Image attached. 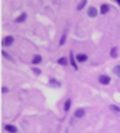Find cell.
<instances>
[{"mask_svg": "<svg viewBox=\"0 0 120 133\" xmlns=\"http://www.w3.org/2000/svg\"><path fill=\"white\" fill-rule=\"evenodd\" d=\"M87 15L90 18H96L98 16V10L94 6L89 7L87 10Z\"/></svg>", "mask_w": 120, "mask_h": 133, "instance_id": "1", "label": "cell"}, {"mask_svg": "<svg viewBox=\"0 0 120 133\" xmlns=\"http://www.w3.org/2000/svg\"><path fill=\"white\" fill-rule=\"evenodd\" d=\"M98 81H99L100 83H101L103 85H108L110 83L111 78L110 76H107V75H101V76H100Z\"/></svg>", "mask_w": 120, "mask_h": 133, "instance_id": "2", "label": "cell"}, {"mask_svg": "<svg viewBox=\"0 0 120 133\" xmlns=\"http://www.w3.org/2000/svg\"><path fill=\"white\" fill-rule=\"evenodd\" d=\"M14 41V37L12 36H7V37H5L4 41H3V45H4L5 46H9L13 44Z\"/></svg>", "mask_w": 120, "mask_h": 133, "instance_id": "3", "label": "cell"}, {"mask_svg": "<svg viewBox=\"0 0 120 133\" xmlns=\"http://www.w3.org/2000/svg\"><path fill=\"white\" fill-rule=\"evenodd\" d=\"M76 59L79 62H84L88 60V56L86 54L79 53L78 55H77Z\"/></svg>", "mask_w": 120, "mask_h": 133, "instance_id": "4", "label": "cell"}, {"mask_svg": "<svg viewBox=\"0 0 120 133\" xmlns=\"http://www.w3.org/2000/svg\"><path fill=\"white\" fill-rule=\"evenodd\" d=\"M70 63H71L72 66L74 67L75 70H77L78 69V66L77 65L76 62L74 60V55H73L72 51H70Z\"/></svg>", "mask_w": 120, "mask_h": 133, "instance_id": "5", "label": "cell"}, {"mask_svg": "<svg viewBox=\"0 0 120 133\" xmlns=\"http://www.w3.org/2000/svg\"><path fill=\"white\" fill-rule=\"evenodd\" d=\"M4 128L7 132H9V133L17 132V128L16 126L13 125H6Z\"/></svg>", "mask_w": 120, "mask_h": 133, "instance_id": "6", "label": "cell"}, {"mask_svg": "<svg viewBox=\"0 0 120 133\" xmlns=\"http://www.w3.org/2000/svg\"><path fill=\"white\" fill-rule=\"evenodd\" d=\"M27 17H28V15L26 13H23L20 15V16H18L16 19V22L18 23H24L26 20L27 19Z\"/></svg>", "mask_w": 120, "mask_h": 133, "instance_id": "7", "label": "cell"}, {"mask_svg": "<svg viewBox=\"0 0 120 133\" xmlns=\"http://www.w3.org/2000/svg\"><path fill=\"white\" fill-rule=\"evenodd\" d=\"M49 84H50V85L52 86L53 88H58L61 86V83L54 78H51V79L49 80Z\"/></svg>", "mask_w": 120, "mask_h": 133, "instance_id": "8", "label": "cell"}, {"mask_svg": "<svg viewBox=\"0 0 120 133\" xmlns=\"http://www.w3.org/2000/svg\"><path fill=\"white\" fill-rule=\"evenodd\" d=\"M74 116L76 118H81L85 115V111L82 109H77L75 111H74Z\"/></svg>", "mask_w": 120, "mask_h": 133, "instance_id": "9", "label": "cell"}, {"mask_svg": "<svg viewBox=\"0 0 120 133\" xmlns=\"http://www.w3.org/2000/svg\"><path fill=\"white\" fill-rule=\"evenodd\" d=\"M109 10H110V9H109L108 6L105 4H104L101 5V6H100V14L102 15H104V14H107L109 11Z\"/></svg>", "mask_w": 120, "mask_h": 133, "instance_id": "10", "label": "cell"}, {"mask_svg": "<svg viewBox=\"0 0 120 133\" xmlns=\"http://www.w3.org/2000/svg\"><path fill=\"white\" fill-rule=\"evenodd\" d=\"M42 57L41 55H36L35 57H34V58L33 59L32 62H33V64H39V63H40V62H42Z\"/></svg>", "mask_w": 120, "mask_h": 133, "instance_id": "11", "label": "cell"}, {"mask_svg": "<svg viewBox=\"0 0 120 133\" xmlns=\"http://www.w3.org/2000/svg\"><path fill=\"white\" fill-rule=\"evenodd\" d=\"M110 56L112 58H117L118 57V53H117V47H113L112 48L110 51Z\"/></svg>", "mask_w": 120, "mask_h": 133, "instance_id": "12", "label": "cell"}, {"mask_svg": "<svg viewBox=\"0 0 120 133\" xmlns=\"http://www.w3.org/2000/svg\"><path fill=\"white\" fill-rule=\"evenodd\" d=\"M86 3H87V1H86V0H82V1H81L79 3L78 5H77V9L78 10V11H81V10H82L86 6Z\"/></svg>", "mask_w": 120, "mask_h": 133, "instance_id": "13", "label": "cell"}, {"mask_svg": "<svg viewBox=\"0 0 120 133\" xmlns=\"http://www.w3.org/2000/svg\"><path fill=\"white\" fill-rule=\"evenodd\" d=\"M60 65H63V66H66L67 64V58L65 57H60V59L58 60V62H57Z\"/></svg>", "mask_w": 120, "mask_h": 133, "instance_id": "14", "label": "cell"}, {"mask_svg": "<svg viewBox=\"0 0 120 133\" xmlns=\"http://www.w3.org/2000/svg\"><path fill=\"white\" fill-rule=\"evenodd\" d=\"M70 107H71V99H67V100L65 101V105H64V109H65V111H69Z\"/></svg>", "mask_w": 120, "mask_h": 133, "instance_id": "15", "label": "cell"}, {"mask_svg": "<svg viewBox=\"0 0 120 133\" xmlns=\"http://www.w3.org/2000/svg\"><path fill=\"white\" fill-rule=\"evenodd\" d=\"M109 109L111 111H115V112H120V107L115 105V104H110L109 106Z\"/></svg>", "mask_w": 120, "mask_h": 133, "instance_id": "16", "label": "cell"}, {"mask_svg": "<svg viewBox=\"0 0 120 133\" xmlns=\"http://www.w3.org/2000/svg\"><path fill=\"white\" fill-rule=\"evenodd\" d=\"M113 72L115 74L116 76H117L118 77H120V65H116L113 68Z\"/></svg>", "mask_w": 120, "mask_h": 133, "instance_id": "17", "label": "cell"}, {"mask_svg": "<svg viewBox=\"0 0 120 133\" xmlns=\"http://www.w3.org/2000/svg\"><path fill=\"white\" fill-rule=\"evenodd\" d=\"M31 69L33 71V73L35 74V75H37V76H39V75H40L42 74V70L39 68H38V67H32Z\"/></svg>", "mask_w": 120, "mask_h": 133, "instance_id": "18", "label": "cell"}, {"mask_svg": "<svg viewBox=\"0 0 120 133\" xmlns=\"http://www.w3.org/2000/svg\"><path fill=\"white\" fill-rule=\"evenodd\" d=\"M2 53L3 56H4L5 58H7V60H12V61H14V58H13V57H12L11 56L9 55V54H8L7 52H5L4 51H2Z\"/></svg>", "mask_w": 120, "mask_h": 133, "instance_id": "19", "label": "cell"}, {"mask_svg": "<svg viewBox=\"0 0 120 133\" xmlns=\"http://www.w3.org/2000/svg\"><path fill=\"white\" fill-rule=\"evenodd\" d=\"M66 39H67V35H63L60 38V46H62V45H64L65 43V41H66Z\"/></svg>", "mask_w": 120, "mask_h": 133, "instance_id": "20", "label": "cell"}, {"mask_svg": "<svg viewBox=\"0 0 120 133\" xmlns=\"http://www.w3.org/2000/svg\"><path fill=\"white\" fill-rule=\"evenodd\" d=\"M9 91V89L7 87H4V86H3L2 88V92L3 94H5V93H7V92Z\"/></svg>", "mask_w": 120, "mask_h": 133, "instance_id": "21", "label": "cell"}, {"mask_svg": "<svg viewBox=\"0 0 120 133\" xmlns=\"http://www.w3.org/2000/svg\"><path fill=\"white\" fill-rule=\"evenodd\" d=\"M116 2H117V3L118 4H119L120 6V0H117Z\"/></svg>", "mask_w": 120, "mask_h": 133, "instance_id": "22", "label": "cell"}]
</instances>
